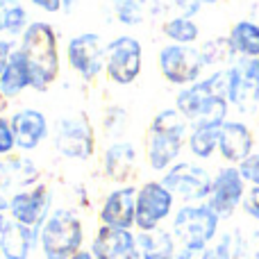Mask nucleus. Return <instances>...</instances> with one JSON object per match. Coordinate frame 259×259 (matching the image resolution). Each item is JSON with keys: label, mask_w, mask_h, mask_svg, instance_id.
I'll return each mask as SVG.
<instances>
[{"label": "nucleus", "mask_w": 259, "mask_h": 259, "mask_svg": "<svg viewBox=\"0 0 259 259\" xmlns=\"http://www.w3.org/2000/svg\"><path fill=\"white\" fill-rule=\"evenodd\" d=\"M159 180L175 196V200H180L182 205H189V202H207V198L211 193L214 175L198 161L180 159L166 173H161Z\"/></svg>", "instance_id": "obj_7"}, {"label": "nucleus", "mask_w": 259, "mask_h": 259, "mask_svg": "<svg viewBox=\"0 0 259 259\" xmlns=\"http://www.w3.org/2000/svg\"><path fill=\"white\" fill-rule=\"evenodd\" d=\"M216 3H221V0H202V5H216Z\"/></svg>", "instance_id": "obj_42"}, {"label": "nucleus", "mask_w": 259, "mask_h": 259, "mask_svg": "<svg viewBox=\"0 0 259 259\" xmlns=\"http://www.w3.org/2000/svg\"><path fill=\"white\" fill-rule=\"evenodd\" d=\"M168 5L175 9V14H180V16H198L202 9V0H168Z\"/></svg>", "instance_id": "obj_35"}, {"label": "nucleus", "mask_w": 259, "mask_h": 259, "mask_svg": "<svg viewBox=\"0 0 259 259\" xmlns=\"http://www.w3.org/2000/svg\"><path fill=\"white\" fill-rule=\"evenodd\" d=\"M3 105H5V100H3V98H0V107H3Z\"/></svg>", "instance_id": "obj_43"}, {"label": "nucleus", "mask_w": 259, "mask_h": 259, "mask_svg": "<svg viewBox=\"0 0 259 259\" xmlns=\"http://www.w3.org/2000/svg\"><path fill=\"white\" fill-rule=\"evenodd\" d=\"M173 107L187 118L189 123L205 121L223 125L230 118V103H228V73L225 68L211 71L202 80L182 87L175 94Z\"/></svg>", "instance_id": "obj_3"}, {"label": "nucleus", "mask_w": 259, "mask_h": 259, "mask_svg": "<svg viewBox=\"0 0 259 259\" xmlns=\"http://www.w3.org/2000/svg\"><path fill=\"white\" fill-rule=\"evenodd\" d=\"M41 182V168L32 157L14 152L0 159V211H9L14 193Z\"/></svg>", "instance_id": "obj_15"}, {"label": "nucleus", "mask_w": 259, "mask_h": 259, "mask_svg": "<svg viewBox=\"0 0 259 259\" xmlns=\"http://www.w3.org/2000/svg\"><path fill=\"white\" fill-rule=\"evenodd\" d=\"M14 130V139H16V150L23 155L39 150L46 141L50 139L53 125H50L48 116L36 107H18L9 114Z\"/></svg>", "instance_id": "obj_16"}, {"label": "nucleus", "mask_w": 259, "mask_h": 259, "mask_svg": "<svg viewBox=\"0 0 259 259\" xmlns=\"http://www.w3.org/2000/svg\"><path fill=\"white\" fill-rule=\"evenodd\" d=\"M27 89H32V73L27 68V62L21 53H14L9 66L0 73V98L5 103L21 98Z\"/></svg>", "instance_id": "obj_23"}, {"label": "nucleus", "mask_w": 259, "mask_h": 259, "mask_svg": "<svg viewBox=\"0 0 259 259\" xmlns=\"http://www.w3.org/2000/svg\"><path fill=\"white\" fill-rule=\"evenodd\" d=\"M200 50V57L205 62V68H214V71H221V68H228L237 62V53L232 48V41L230 36H214V39H207L205 44L198 46Z\"/></svg>", "instance_id": "obj_28"}, {"label": "nucleus", "mask_w": 259, "mask_h": 259, "mask_svg": "<svg viewBox=\"0 0 259 259\" xmlns=\"http://www.w3.org/2000/svg\"><path fill=\"white\" fill-rule=\"evenodd\" d=\"M219 137H221V125L196 121V123H191V127H189L187 150L191 152L193 159L207 161L219 152Z\"/></svg>", "instance_id": "obj_24"}, {"label": "nucleus", "mask_w": 259, "mask_h": 259, "mask_svg": "<svg viewBox=\"0 0 259 259\" xmlns=\"http://www.w3.org/2000/svg\"><path fill=\"white\" fill-rule=\"evenodd\" d=\"M191 123L175 107H164L150 118L143 137V157L152 173H166L187 150Z\"/></svg>", "instance_id": "obj_1"}, {"label": "nucleus", "mask_w": 259, "mask_h": 259, "mask_svg": "<svg viewBox=\"0 0 259 259\" xmlns=\"http://www.w3.org/2000/svg\"><path fill=\"white\" fill-rule=\"evenodd\" d=\"M71 259H96V257H94V252H91L89 248H82V250L75 252V255H73Z\"/></svg>", "instance_id": "obj_39"}, {"label": "nucleus", "mask_w": 259, "mask_h": 259, "mask_svg": "<svg viewBox=\"0 0 259 259\" xmlns=\"http://www.w3.org/2000/svg\"><path fill=\"white\" fill-rule=\"evenodd\" d=\"M12 216H9V211H0V234L7 232V228L12 225Z\"/></svg>", "instance_id": "obj_38"}, {"label": "nucleus", "mask_w": 259, "mask_h": 259, "mask_svg": "<svg viewBox=\"0 0 259 259\" xmlns=\"http://www.w3.org/2000/svg\"><path fill=\"white\" fill-rule=\"evenodd\" d=\"M107 41L98 32H80L66 41V62L82 82H96L105 73Z\"/></svg>", "instance_id": "obj_10"}, {"label": "nucleus", "mask_w": 259, "mask_h": 259, "mask_svg": "<svg viewBox=\"0 0 259 259\" xmlns=\"http://www.w3.org/2000/svg\"><path fill=\"white\" fill-rule=\"evenodd\" d=\"M100 168L103 175L118 184H132V178L139 168V150L130 139H116V141H109L103 148V155H100Z\"/></svg>", "instance_id": "obj_18"}, {"label": "nucleus", "mask_w": 259, "mask_h": 259, "mask_svg": "<svg viewBox=\"0 0 259 259\" xmlns=\"http://www.w3.org/2000/svg\"><path fill=\"white\" fill-rule=\"evenodd\" d=\"M18 53L25 57L32 73V91L46 94L62 73V50L59 34L50 23L32 21L18 39Z\"/></svg>", "instance_id": "obj_2"}, {"label": "nucleus", "mask_w": 259, "mask_h": 259, "mask_svg": "<svg viewBox=\"0 0 259 259\" xmlns=\"http://www.w3.org/2000/svg\"><path fill=\"white\" fill-rule=\"evenodd\" d=\"M53 148L62 159L68 161H91L98 150V137L84 114H66L53 123L50 132Z\"/></svg>", "instance_id": "obj_6"}, {"label": "nucleus", "mask_w": 259, "mask_h": 259, "mask_svg": "<svg viewBox=\"0 0 259 259\" xmlns=\"http://www.w3.org/2000/svg\"><path fill=\"white\" fill-rule=\"evenodd\" d=\"M39 250V230L12 221L7 232L0 234V259H30Z\"/></svg>", "instance_id": "obj_21"}, {"label": "nucleus", "mask_w": 259, "mask_h": 259, "mask_svg": "<svg viewBox=\"0 0 259 259\" xmlns=\"http://www.w3.org/2000/svg\"><path fill=\"white\" fill-rule=\"evenodd\" d=\"M159 12L157 0H112V14L123 27H139Z\"/></svg>", "instance_id": "obj_25"}, {"label": "nucleus", "mask_w": 259, "mask_h": 259, "mask_svg": "<svg viewBox=\"0 0 259 259\" xmlns=\"http://www.w3.org/2000/svg\"><path fill=\"white\" fill-rule=\"evenodd\" d=\"M84 221L73 207H55L39 228V252L44 259H71L84 248Z\"/></svg>", "instance_id": "obj_4"}, {"label": "nucleus", "mask_w": 259, "mask_h": 259, "mask_svg": "<svg viewBox=\"0 0 259 259\" xmlns=\"http://www.w3.org/2000/svg\"><path fill=\"white\" fill-rule=\"evenodd\" d=\"M239 170L250 187H259V152H252L248 159H243L239 164Z\"/></svg>", "instance_id": "obj_33"}, {"label": "nucleus", "mask_w": 259, "mask_h": 259, "mask_svg": "<svg viewBox=\"0 0 259 259\" xmlns=\"http://www.w3.org/2000/svg\"><path fill=\"white\" fill-rule=\"evenodd\" d=\"M53 209H55V191L44 180L39 184H34V187L14 193L12 202H9V216L16 223H23L34 230H39L46 223V219L53 214Z\"/></svg>", "instance_id": "obj_13"}, {"label": "nucleus", "mask_w": 259, "mask_h": 259, "mask_svg": "<svg viewBox=\"0 0 259 259\" xmlns=\"http://www.w3.org/2000/svg\"><path fill=\"white\" fill-rule=\"evenodd\" d=\"M175 196L161 184V180H146L137 191V225L134 230H155L161 228L175 214Z\"/></svg>", "instance_id": "obj_11"}, {"label": "nucleus", "mask_w": 259, "mask_h": 259, "mask_svg": "<svg viewBox=\"0 0 259 259\" xmlns=\"http://www.w3.org/2000/svg\"><path fill=\"white\" fill-rule=\"evenodd\" d=\"M127 123H130L127 109L121 107V105H109V107H105L103 118H100V130H103L105 137L116 141V139H121L125 134Z\"/></svg>", "instance_id": "obj_30"}, {"label": "nucleus", "mask_w": 259, "mask_h": 259, "mask_svg": "<svg viewBox=\"0 0 259 259\" xmlns=\"http://www.w3.org/2000/svg\"><path fill=\"white\" fill-rule=\"evenodd\" d=\"M161 36L168 44H180V46H196L200 39V25L196 23V18L180 16L173 14L161 23Z\"/></svg>", "instance_id": "obj_27"}, {"label": "nucleus", "mask_w": 259, "mask_h": 259, "mask_svg": "<svg viewBox=\"0 0 259 259\" xmlns=\"http://www.w3.org/2000/svg\"><path fill=\"white\" fill-rule=\"evenodd\" d=\"M257 125H259V116H257Z\"/></svg>", "instance_id": "obj_44"}, {"label": "nucleus", "mask_w": 259, "mask_h": 259, "mask_svg": "<svg viewBox=\"0 0 259 259\" xmlns=\"http://www.w3.org/2000/svg\"><path fill=\"white\" fill-rule=\"evenodd\" d=\"M252 152H255V132L250 130V125L237 118H228L221 125L219 137V155L223 157V161L239 166Z\"/></svg>", "instance_id": "obj_20"}, {"label": "nucleus", "mask_w": 259, "mask_h": 259, "mask_svg": "<svg viewBox=\"0 0 259 259\" xmlns=\"http://www.w3.org/2000/svg\"><path fill=\"white\" fill-rule=\"evenodd\" d=\"M246 191H248V182L243 180L239 166L225 164L214 173V182H211V193L207 198V205L221 216V221H228L241 207Z\"/></svg>", "instance_id": "obj_14"}, {"label": "nucleus", "mask_w": 259, "mask_h": 259, "mask_svg": "<svg viewBox=\"0 0 259 259\" xmlns=\"http://www.w3.org/2000/svg\"><path fill=\"white\" fill-rule=\"evenodd\" d=\"M137 243L141 259H175L178 257V239L170 228H155L137 232Z\"/></svg>", "instance_id": "obj_22"}, {"label": "nucleus", "mask_w": 259, "mask_h": 259, "mask_svg": "<svg viewBox=\"0 0 259 259\" xmlns=\"http://www.w3.org/2000/svg\"><path fill=\"white\" fill-rule=\"evenodd\" d=\"M75 5H77V0H62V12L71 14L73 9H75Z\"/></svg>", "instance_id": "obj_40"}, {"label": "nucleus", "mask_w": 259, "mask_h": 259, "mask_svg": "<svg viewBox=\"0 0 259 259\" xmlns=\"http://www.w3.org/2000/svg\"><path fill=\"white\" fill-rule=\"evenodd\" d=\"M157 68L161 77L173 87H189L205 77V62L200 57L198 46L166 44L157 53Z\"/></svg>", "instance_id": "obj_9"}, {"label": "nucleus", "mask_w": 259, "mask_h": 259, "mask_svg": "<svg viewBox=\"0 0 259 259\" xmlns=\"http://www.w3.org/2000/svg\"><path fill=\"white\" fill-rule=\"evenodd\" d=\"M32 7L41 9L46 14H59L62 12V0H30Z\"/></svg>", "instance_id": "obj_37"}, {"label": "nucleus", "mask_w": 259, "mask_h": 259, "mask_svg": "<svg viewBox=\"0 0 259 259\" xmlns=\"http://www.w3.org/2000/svg\"><path fill=\"white\" fill-rule=\"evenodd\" d=\"M228 73V103L237 112H255L259 107V59L239 57Z\"/></svg>", "instance_id": "obj_12"}, {"label": "nucleus", "mask_w": 259, "mask_h": 259, "mask_svg": "<svg viewBox=\"0 0 259 259\" xmlns=\"http://www.w3.org/2000/svg\"><path fill=\"white\" fill-rule=\"evenodd\" d=\"M230 41L237 53V57H248V59H259V23L255 21H237L230 30Z\"/></svg>", "instance_id": "obj_26"}, {"label": "nucleus", "mask_w": 259, "mask_h": 259, "mask_svg": "<svg viewBox=\"0 0 259 259\" xmlns=\"http://www.w3.org/2000/svg\"><path fill=\"white\" fill-rule=\"evenodd\" d=\"M200 259H234V237L225 232L221 239H216L209 248L200 252Z\"/></svg>", "instance_id": "obj_31"}, {"label": "nucleus", "mask_w": 259, "mask_h": 259, "mask_svg": "<svg viewBox=\"0 0 259 259\" xmlns=\"http://www.w3.org/2000/svg\"><path fill=\"white\" fill-rule=\"evenodd\" d=\"M143 71V44L132 34H116L107 41L105 77L116 87H130Z\"/></svg>", "instance_id": "obj_8"}, {"label": "nucleus", "mask_w": 259, "mask_h": 259, "mask_svg": "<svg viewBox=\"0 0 259 259\" xmlns=\"http://www.w3.org/2000/svg\"><path fill=\"white\" fill-rule=\"evenodd\" d=\"M137 191L139 184L114 187L98 207V225L134 230V225H137Z\"/></svg>", "instance_id": "obj_17"}, {"label": "nucleus", "mask_w": 259, "mask_h": 259, "mask_svg": "<svg viewBox=\"0 0 259 259\" xmlns=\"http://www.w3.org/2000/svg\"><path fill=\"white\" fill-rule=\"evenodd\" d=\"M16 50H18L16 39H5V36H0V73L9 66V62H12Z\"/></svg>", "instance_id": "obj_36"}, {"label": "nucleus", "mask_w": 259, "mask_h": 259, "mask_svg": "<svg viewBox=\"0 0 259 259\" xmlns=\"http://www.w3.org/2000/svg\"><path fill=\"white\" fill-rule=\"evenodd\" d=\"M32 18L30 12L23 3L9 5V7L0 9V36L5 39H21V34L30 27Z\"/></svg>", "instance_id": "obj_29"}, {"label": "nucleus", "mask_w": 259, "mask_h": 259, "mask_svg": "<svg viewBox=\"0 0 259 259\" xmlns=\"http://www.w3.org/2000/svg\"><path fill=\"white\" fill-rule=\"evenodd\" d=\"M219 228L221 216L207 202L180 205L170 219V230L178 239V246L184 250L198 252V255L216 241Z\"/></svg>", "instance_id": "obj_5"}, {"label": "nucleus", "mask_w": 259, "mask_h": 259, "mask_svg": "<svg viewBox=\"0 0 259 259\" xmlns=\"http://www.w3.org/2000/svg\"><path fill=\"white\" fill-rule=\"evenodd\" d=\"M16 3H21V0H0V9L9 7V5H16Z\"/></svg>", "instance_id": "obj_41"}, {"label": "nucleus", "mask_w": 259, "mask_h": 259, "mask_svg": "<svg viewBox=\"0 0 259 259\" xmlns=\"http://www.w3.org/2000/svg\"><path fill=\"white\" fill-rule=\"evenodd\" d=\"M14 152H18V150H16V139H14L12 121H9V116L0 114V159L14 155Z\"/></svg>", "instance_id": "obj_32"}, {"label": "nucleus", "mask_w": 259, "mask_h": 259, "mask_svg": "<svg viewBox=\"0 0 259 259\" xmlns=\"http://www.w3.org/2000/svg\"><path fill=\"white\" fill-rule=\"evenodd\" d=\"M96 259H141L137 243V230H118L98 225L89 243Z\"/></svg>", "instance_id": "obj_19"}, {"label": "nucleus", "mask_w": 259, "mask_h": 259, "mask_svg": "<svg viewBox=\"0 0 259 259\" xmlns=\"http://www.w3.org/2000/svg\"><path fill=\"white\" fill-rule=\"evenodd\" d=\"M241 209L246 211V216H250L252 221L259 223V187H248L246 198L241 202Z\"/></svg>", "instance_id": "obj_34"}]
</instances>
